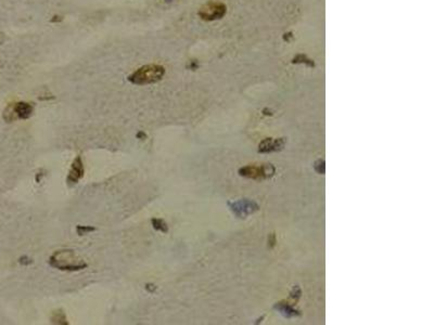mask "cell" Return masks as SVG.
Wrapping results in <instances>:
<instances>
[{"instance_id": "1", "label": "cell", "mask_w": 434, "mask_h": 325, "mask_svg": "<svg viewBox=\"0 0 434 325\" xmlns=\"http://www.w3.org/2000/svg\"><path fill=\"white\" fill-rule=\"evenodd\" d=\"M49 264L61 271H80L88 265L72 249L57 250L50 257Z\"/></svg>"}, {"instance_id": "6", "label": "cell", "mask_w": 434, "mask_h": 325, "mask_svg": "<svg viewBox=\"0 0 434 325\" xmlns=\"http://www.w3.org/2000/svg\"><path fill=\"white\" fill-rule=\"evenodd\" d=\"M230 206V209L240 218H245L248 215L253 214L255 210L258 209V206L254 202H251L248 200H241L235 203H228Z\"/></svg>"}, {"instance_id": "15", "label": "cell", "mask_w": 434, "mask_h": 325, "mask_svg": "<svg viewBox=\"0 0 434 325\" xmlns=\"http://www.w3.org/2000/svg\"><path fill=\"white\" fill-rule=\"evenodd\" d=\"M145 290H147L149 293H153V292H155V290H157V286L153 284H147V286H145Z\"/></svg>"}, {"instance_id": "12", "label": "cell", "mask_w": 434, "mask_h": 325, "mask_svg": "<svg viewBox=\"0 0 434 325\" xmlns=\"http://www.w3.org/2000/svg\"><path fill=\"white\" fill-rule=\"evenodd\" d=\"M76 231H77V234L79 235H85V234H88V233H90V232L96 231V228L88 227V226H79L76 228Z\"/></svg>"}, {"instance_id": "13", "label": "cell", "mask_w": 434, "mask_h": 325, "mask_svg": "<svg viewBox=\"0 0 434 325\" xmlns=\"http://www.w3.org/2000/svg\"><path fill=\"white\" fill-rule=\"evenodd\" d=\"M19 263L21 264H23V265H29V264H31L32 263H33V260L27 257V256H23V257H21L19 259Z\"/></svg>"}, {"instance_id": "8", "label": "cell", "mask_w": 434, "mask_h": 325, "mask_svg": "<svg viewBox=\"0 0 434 325\" xmlns=\"http://www.w3.org/2000/svg\"><path fill=\"white\" fill-rule=\"evenodd\" d=\"M286 145V139H266L264 140L262 143L259 144V153H268V152H276V151H280Z\"/></svg>"}, {"instance_id": "3", "label": "cell", "mask_w": 434, "mask_h": 325, "mask_svg": "<svg viewBox=\"0 0 434 325\" xmlns=\"http://www.w3.org/2000/svg\"><path fill=\"white\" fill-rule=\"evenodd\" d=\"M34 107L27 102L10 103L4 108L2 117L7 123H12L16 120H29L33 115Z\"/></svg>"}, {"instance_id": "7", "label": "cell", "mask_w": 434, "mask_h": 325, "mask_svg": "<svg viewBox=\"0 0 434 325\" xmlns=\"http://www.w3.org/2000/svg\"><path fill=\"white\" fill-rule=\"evenodd\" d=\"M84 175H85V168L83 161H81L80 156H77L72 163L66 181L67 183H70V185H76V183H79L81 178L84 177Z\"/></svg>"}, {"instance_id": "17", "label": "cell", "mask_w": 434, "mask_h": 325, "mask_svg": "<svg viewBox=\"0 0 434 325\" xmlns=\"http://www.w3.org/2000/svg\"><path fill=\"white\" fill-rule=\"evenodd\" d=\"M166 1H172V0H166Z\"/></svg>"}, {"instance_id": "16", "label": "cell", "mask_w": 434, "mask_h": 325, "mask_svg": "<svg viewBox=\"0 0 434 325\" xmlns=\"http://www.w3.org/2000/svg\"><path fill=\"white\" fill-rule=\"evenodd\" d=\"M62 20H63V17H62V16L54 15V16H53V19H51V22H52V23H57V22H61Z\"/></svg>"}, {"instance_id": "10", "label": "cell", "mask_w": 434, "mask_h": 325, "mask_svg": "<svg viewBox=\"0 0 434 325\" xmlns=\"http://www.w3.org/2000/svg\"><path fill=\"white\" fill-rule=\"evenodd\" d=\"M152 226L157 231H160L162 233H167L168 232V226L167 223L163 220V219H159V218H153L152 220Z\"/></svg>"}, {"instance_id": "4", "label": "cell", "mask_w": 434, "mask_h": 325, "mask_svg": "<svg viewBox=\"0 0 434 325\" xmlns=\"http://www.w3.org/2000/svg\"><path fill=\"white\" fill-rule=\"evenodd\" d=\"M239 172L241 176L263 180L271 178L275 173V168L272 164H264L262 166H246L241 168Z\"/></svg>"}, {"instance_id": "2", "label": "cell", "mask_w": 434, "mask_h": 325, "mask_svg": "<svg viewBox=\"0 0 434 325\" xmlns=\"http://www.w3.org/2000/svg\"><path fill=\"white\" fill-rule=\"evenodd\" d=\"M165 75V68L157 64H150V65L141 66L138 70H136L132 74L129 76V81L134 85L144 86L155 84L162 80Z\"/></svg>"}, {"instance_id": "11", "label": "cell", "mask_w": 434, "mask_h": 325, "mask_svg": "<svg viewBox=\"0 0 434 325\" xmlns=\"http://www.w3.org/2000/svg\"><path fill=\"white\" fill-rule=\"evenodd\" d=\"M51 322L53 324H67L66 317H65L64 312H63V311H61V310L53 312L52 317H51Z\"/></svg>"}, {"instance_id": "14", "label": "cell", "mask_w": 434, "mask_h": 325, "mask_svg": "<svg viewBox=\"0 0 434 325\" xmlns=\"http://www.w3.org/2000/svg\"><path fill=\"white\" fill-rule=\"evenodd\" d=\"M136 137H137V139H140V140H145V138H147V135L145 134L144 131H139L138 134L136 135Z\"/></svg>"}, {"instance_id": "9", "label": "cell", "mask_w": 434, "mask_h": 325, "mask_svg": "<svg viewBox=\"0 0 434 325\" xmlns=\"http://www.w3.org/2000/svg\"><path fill=\"white\" fill-rule=\"evenodd\" d=\"M275 309H277L278 311H279L280 313H282V314L285 315V317H287V318L296 317V315H299V314H300V313H299V311L294 310L293 308H292L291 306L286 305V304H283V303H280V304L276 305V306H275Z\"/></svg>"}, {"instance_id": "5", "label": "cell", "mask_w": 434, "mask_h": 325, "mask_svg": "<svg viewBox=\"0 0 434 325\" xmlns=\"http://www.w3.org/2000/svg\"><path fill=\"white\" fill-rule=\"evenodd\" d=\"M226 12V7L219 2H209L201 8L199 15L205 21H214L221 19Z\"/></svg>"}]
</instances>
